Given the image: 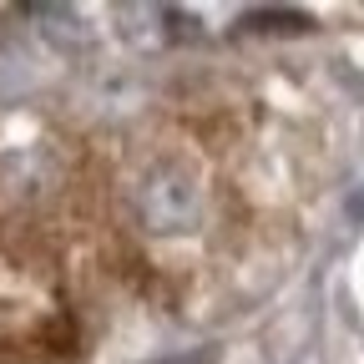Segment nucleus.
<instances>
[{
    "instance_id": "nucleus-3",
    "label": "nucleus",
    "mask_w": 364,
    "mask_h": 364,
    "mask_svg": "<svg viewBox=\"0 0 364 364\" xmlns=\"http://www.w3.org/2000/svg\"><path fill=\"white\" fill-rule=\"evenodd\" d=\"M248 26H258V31H309L314 21L309 16H299V11H253V16H243Z\"/></svg>"
},
{
    "instance_id": "nucleus-1",
    "label": "nucleus",
    "mask_w": 364,
    "mask_h": 364,
    "mask_svg": "<svg viewBox=\"0 0 364 364\" xmlns=\"http://www.w3.org/2000/svg\"><path fill=\"white\" fill-rule=\"evenodd\" d=\"M203 213V188L188 167L177 162H162L142 177V188H136V218L142 228L152 233H188Z\"/></svg>"
},
{
    "instance_id": "nucleus-2",
    "label": "nucleus",
    "mask_w": 364,
    "mask_h": 364,
    "mask_svg": "<svg viewBox=\"0 0 364 364\" xmlns=\"http://www.w3.org/2000/svg\"><path fill=\"white\" fill-rule=\"evenodd\" d=\"M31 21H46L41 31L51 36L56 46H71V51H81V46L91 41L86 26H81V16L76 11H61V6H31Z\"/></svg>"
}]
</instances>
